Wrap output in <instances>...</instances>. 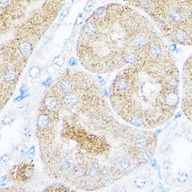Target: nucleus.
<instances>
[{
	"instance_id": "f257e3e1",
	"label": "nucleus",
	"mask_w": 192,
	"mask_h": 192,
	"mask_svg": "<svg viewBox=\"0 0 192 192\" xmlns=\"http://www.w3.org/2000/svg\"><path fill=\"white\" fill-rule=\"evenodd\" d=\"M127 89L112 92L118 114L137 128L152 129L165 124L177 112L181 101L180 73L170 55L150 60L142 58L121 73Z\"/></svg>"
},
{
	"instance_id": "f03ea898",
	"label": "nucleus",
	"mask_w": 192,
	"mask_h": 192,
	"mask_svg": "<svg viewBox=\"0 0 192 192\" xmlns=\"http://www.w3.org/2000/svg\"><path fill=\"white\" fill-rule=\"evenodd\" d=\"M181 106L184 114L192 122V55L183 67Z\"/></svg>"
},
{
	"instance_id": "7ed1b4c3",
	"label": "nucleus",
	"mask_w": 192,
	"mask_h": 192,
	"mask_svg": "<svg viewBox=\"0 0 192 192\" xmlns=\"http://www.w3.org/2000/svg\"><path fill=\"white\" fill-rule=\"evenodd\" d=\"M14 173L17 179L23 181H27L31 180L33 177V168L27 164H23L21 166H17L15 167Z\"/></svg>"
},
{
	"instance_id": "20e7f679",
	"label": "nucleus",
	"mask_w": 192,
	"mask_h": 192,
	"mask_svg": "<svg viewBox=\"0 0 192 192\" xmlns=\"http://www.w3.org/2000/svg\"><path fill=\"white\" fill-rule=\"evenodd\" d=\"M148 37L142 32H138L132 37L131 40V46L134 50H140L148 44Z\"/></svg>"
},
{
	"instance_id": "39448f33",
	"label": "nucleus",
	"mask_w": 192,
	"mask_h": 192,
	"mask_svg": "<svg viewBox=\"0 0 192 192\" xmlns=\"http://www.w3.org/2000/svg\"><path fill=\"white\" fill-rule=\"evenodd\" d=\"M33 50L32 44L27 41H23L18 45V52L23 57L29 56Z\"/></svg>"
},
{
	"instance_id": "423d86ee",
	"label": "nucleus",
	"mask_w": 192,
	"mask_h": 192,
	"mask_svg": "<svg viewBox=\"0 0 192 192\" xmlns=\"http://www.w3.org/2000/svg\"><path fill=\"white\" fill-rule=\"evenodd\" d=\"M17 73L16 70L13 68H8L4 71L2 74V78L6 83H11L16 79Z\"/></svg>"
},
{
	"instance_id": "0eeeda50",
	"label": "nucleus",
	"mask_w": 192,
	"mask_h": 192,
	"mask_svg": "<svg viewBox=\"0 0 192 192\" xmlns=\"http://www.w3.org/2000/svg\"><path fill=\"white\" fill-rule=\"evenodd\" d=\"M74 85L73 83L71 80L67 79L62 80L60 83H59V89L62 92L66 95L71 94L72 91L73 90Z\"/></svg>"
},
{
	"instance_id": "6e6552de",
	"label": "nucleus",
	"mask_w": 192,
	"mask_h": 192,
	"mask_svg": "<svg viewBox=\"0 0 192 192\" xmlns=\"http://www.w3.org/2000/svg\"><path fill=\"white\" fill-rule=\"evenodd\" d=\"M164 55L162 46L158 43H154L150 48V55L152 58L160 57Z\"/></svg>"
},
{
	"instance_id": "1a4fd4ad",
	"label": "nucleus",
	"mask_w": 192,
	"mask_h": 192,
	"mask_svg": "<svg viewBox=\"0 0 192 192\" xmlns=\"http://www.w3.org/2000/svg\"><path fill=\"white\" fill-rule=\"evenodd\" d=\"M168 18L170 23L174 24H179L181 23L183 20V13L178 9H175L171 11L168 15Z\"/></svg>"
},
{
	"instance_id": "9d476101",
	"label": "nucleus",
	"mask_w": 192,
	"mask_h": 192,
	"mask_svg": "<svg viewBox=\"0 0 192 192\" xmlns=\"http://www.w3.org/2000/svg\"><path fill=\"white\" fill-rule=\"evenodd\" d=\"M50 123V119L46 114H41L37 119V127L39 129H47Z\"/></svg>"
},
{
	"instance_id": "9b49d317",
	"label": "nucleus",
	"mask_w": 192,
	"mask_h": 192,
	"mask_svg": "<svg viewBox=\"0 0 192 192\" xmlns=\"http://www.w3.org/2000/svg\"><path fill=\"white\" fill-rule=\"evenodd\" d=\"M58 162V168L62 171H67L72 166V161L67 156L62 157Z\"/></svg>"
},
{
	"instance_id": "f8f14e48",
	"label": "nucleus",
	"mask_w": 192,
	"mask_h": 192,
	"mask_svg": "<svg viewBox=\"0 0 192 192\" xmlns=\"http://www.w3.org/2000/svg\"><path fill=\"white\" fill-rule=\"evenodd\" d=\"M44 105L47 109L52 110L55 108L57 105V101L53 96H48L44 99Z\"/></svg>"
},
{
	"instance_id": "ddd939ff",
	"label": "nucleus",
	"mask_w": 192,
	"mask_h": 192,
	"mask_svg": "<svg viewBox=\"0 0 192 192\" xmlns=\"http://www.w3.org/2000/svg\"><path fill=\"white\" fill-rule=\"evenodd\" d=\"M78 101L77 96L73 94H68L64 97V103L66 106L73 107L77 103Z\"/></svg>"
},
{
	"instance_id": "4468645a",
	"label": "nucleus",
	"mask_w": 192,
	"mask_h": 192,
	"mask_svg": "<svg viewBox=\"0 0 192 192\" xmlns=\"http://www.w3.org/2000/svg\"><path fill=\"white\" fill-rule=\"evenodd\" d=\"M87 170L85 166L82 165V164H78L75 166L73 168V173L74 175L78 178H83L86 175Z\"/></svg>"
},
{
	"instance_id": "2eb2a0df",
	"label": "nucleus",
	"mask_w": 192,
	"mask_h": 192,
	"mask_svg": "<svg viewBox=\"0 0 192 192\" xmlns=\"http://www.w3.org/2000/svg\"><path fill=\"white\" fill-rule=\"evenodd\" d=\"M88 174H89V177L91 178V179H94V180L97 179V178H99V176L101 175V168H100L97 165L91 166L89 168V172H88Z\"/></svg>"
},
{
	"instance_id": "dca6fc26",
	"label": "nucleus",
	"mask_w": 192,
	"mask_h": 192,
	"mask_svg": "<svg viewBox=\"0 0 192 192\" xmlns=\"http://www.w3.org/2000/svg\"><path fill=\"white\" fill-rule=\"evenodd\" d=\"M41 70L37 66H33L29 69V76L32 79H36L41 75Z\"/></svg>"
},
{
	"instance_id": "f3484780",
	"label": "nucleus",
	"mask_w": 192,
	"mask_h": 192,
	"mask_svg": "<svg viewBox=\"0 0 192 192\" xmlns=\"http://www.w3.org/2000/svg\"><path fill=\"white\" fill-rule=\"evenodd\" d=\"M147 183V179L143 176H138V177L135 178L134 180V185L136 187L143 188Z\"/></svg>"
},
{
	"instance_id": "a211bd4d",
	"label": "nucleus",
	"mask_w": 192,
	"mask_h": 192,
	"mask_svg": "<svg viewBox=\"0 0 192 192\" xmlns=\"http://www.w3.org/2000/svg\"><path fill=\"white\" fill-rule=\"evenodd\" d=\"M159 150L160 153L166 154L168 153V152H169L170 151L172 150V146L169 143L164 142L159 145Z\"/></svg>"
},
{
	"instance_id": "6ab92c4d",
	"label": "nucleus",
	"mask_w": 192,
	"mask_h": 192,
	"mask_svg": "<svg viewBox=\"0 0 192 192\" xmlns=\"http://www.w3.org/2000/svg\"><path fill=\"white\" fill-rule=\"evenodd\" d=\"M64 62H65V59H64L63 56L57 55L54 58L53 61H52V63H53L54 66H55L56 67L60 68L63 66V64H64Z\"/></svg>"
},
{
	"instance_id": "aec40b11",
	"label": "nucleus",
	"mask_w": 192,
	"mask_h": 192,
	"mask_svg": "<svg viewBox=\"0 0 192 192\" xmlns=\"http://www.w3.org/2000/svg\"><path fill=\"white\" fill-rule=\"evenodd\" d=\"M177 180L180 183H185L187 182L188 180V175L185 172H183V173H178L177 176Z\"/></svg>"
},
{
	"instance_id": "412c9836",
	"label": "nucleus",
	"mask_w": 192,
	"mask_h": 192,
	"mask_svg": "<svg viewBox=\"0 0 192 192\" xmlns=\"http://www.w3.org/2000/svg\"><path fill=\"white\" fill-rule=\"evenodd\" d=\"M13 120H14V119H13V116H11V115H6L4 116L2 120H1V123L4 125L11 124L13 122Z\"/></svg>"
},
{
	"instance_id": "4be33fe9",
	"label": "nucleus",
	"mask_w": 192,
	"mask_h": 192,
	"mask_svg": "<svg viewBox=\"0 0 192 192\" xmlns=\"http://www.w3.org/2000/svg\"><path fill=\"white\" fill-rule=\"evenodd\" d=\"M93 8V0H88L84 7V11L86 13H89Z\"/></svg>"
},
{
	"instance_id": "5701e85b",
	"label": "nucleus",
	"mask_w": 192,
	"mask_h": 192,
	"mask_svg": "<svg viewBox=\"0 0 192 192\" xmlns=\"http://www.w3.org/2000/svg\"><path fill=\"white\" fill-rule=\"evenodd\" d=\"M85 19V15L83 13H80L76 17V20L75 24L76 25H80L84 22Z\"/></svg>"
},
{
	"instance_id": "b1692460",
	"label": "nucleus",
	"mask_w": 192,
	"mask_h": 192,
	"mask_svg": "<svg viewBox=\"0 0 192 192\" xmlns=\"http://www.w3.org/2000/svg\"><path fill=\"white\" fill-rule=\"evenodd\" d=\"M17 109L20 113H26L29 111V108L28 105L25 104V103H23V104L18 105V106H17Z\"/></svg>"
},
{
	"instance_id": "393cba45",
	"label": "nucleus",
	"mask_w": 192,
	"mask_h": 192,
	"mask_svg": "<svg viewBox=\"0 0 192 192\" xmlns=\"http://www.w3.org/2000/svg\"><path fill=\"white\" fill-rule=\"evenodd\" d=\"M21 130H22V133L25 136H29L31 134V129L28 125L26 124H23L22 126V128H21Z\"/></svg>"
},
{
	"instance_id": "a878e982",
	"label": "nucleus",
	"mask_w": 192,
	"mask_h": 192,
	"mask_svg": "<svg viewBox=\"0 0 192 192\" xmlns=\"http://www.w3.org/2000/svg\"><path fill=\"white\" fill-rule=\"evenodd\" d=\"M71 8H66V9H64V11H62V13H60V17H59V20H63L65 17L68 15V13L70 12Z\"/></svg>"
},
{
	"instance_id": "bb28decb",
	"label": "nucleus",
	"mask_w": 192,
	"mask_h": 192,
	"mask_svg": "<svg viewBox=\"0 0 192 192\" xmlns=\"http://www.w3.org/2000/svg\"><path fill=\"white\" fill-rule=\"evenodd\" d=\"M10 160H11V158H10V156L9 155H7V154H4V155L1 156V164H8L10 161Z\"/></svg>"
},
{
	"instance_id": "cd10ccee",
	"label": "nucleus",
	"mask_w": 192,
	"mask_h": 192,
	"mask_svg": "<svg viewBox=\"0 0 192 192\" xmlns=\"http://www.w3.org/2000/svg\"><path fill=\"white\" fill-rule=\"evenodd\" d=\"M34 155H35V148H34V146H32V148L29 149L28 152V156L29 158L32 159L34 156Z\"/></svg>"
},
{
	"instance_id": "c85d7f7f",
	"label": "nucleus",
	"mask_w": 192,
	"mask_h": 192,
	"mask_svg": "<svg viewBox=\"0 0 192 192\" xmlns=\"http://www.w3.org/2000/svg\"><path fill=\"white\" fill-rule=\"evenodd\" d=\"M185 138L187 139V141H189V142L192 143V132H191V131H188V132L185 134Z\"/></svg>"
},
{
	"instance_id": "c756f323",
	"label": "nucleus",
	"mask_w": 192,
	"mask_h": 192,
	"mask_svg": "<svg viewBox=\"0 0 192 192\" xmlns=\"http://www.w3.org/2000/svg\"><path fill=\"white\" fill-rule=\"evenodd\" d=\"M164 168L166 170H170V168H171L172 166V162L170 161H165V163L164 164Z\"/></svg>"
},
{
	"instance_id": "7c9ffc66",
	"label": "nucleus",
	"mask_w": 192,
	"mask_h": 192,
	"mask_svg": "<svg viewBox=\"0 0 192 192\" xmlns=\"http://www.w3.org/2000/svg\"><path fill=\"white\" fill-rule=\"evenodd\" d=\"M76 60H75V58L72 57L71 60L68 61V64H69L70 66H75V64H76Z\"/></svg>"
},
{
	"instance_id": "2f4dec72",
	"label": "nucleus",
	"mask_w": 192,
	"mask_h": 192,
	"mask_svg": "<svg viewBox=\"0 0 192 192\" xmlns=\"http://www.w3.org/2000/svg\"><path fill=\"white\" fill-rule=\"evenodd\" d=\"M78 0H71V2L72 4H76V2H78Z\"/></svg>"
}]
</instances>
